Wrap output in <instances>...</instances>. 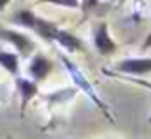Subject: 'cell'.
Instances as JSON below:
<instances>
[{"label":"cell","mask_w":151,"mask_h":139,"mask_svg":"<svg viewBox=\"0 0 151 139\" xmlns=\"http://www.w3.org/2000/svg\"><path fill=\"white\" fill-rule=\"evenodd\" d=\"M59 57H61L63 67H65V71L69 73L71 80H73V86L78 90V92H82V93H84L86 97H88L90 101H92L94 105H96L98 109H100L101 113L105 114V118H107V120H109V122H113L115 118H113V114H111V110H109V107H107V103L103 101L100 95H98L96 88H94V86H92V82H90L88 78L84 76V73H82V71L78 69V65H77V63H73L69 57H67V55H63V53L59 55Z\"/></svg>","instance_id":"obj_1"},{"label":"cell","mask_w":151,"mask_h":139,"mask_svg":"<svg viewBox=\"0 0 151 139\" xmlns=\"http://www.w3.org/2000/svg\"><path fill=\"white\" fill-rule=\"evenodd\" d=\"M111 73V71H109ZM115 73L130 74V76H142V74L151 73V57H132L122 59L115 65Z\"/></svg>","instance_id":"obj_2"},{"label":"cell","mask_w":151,"mask_h":139,"mask_svg":"<svg viewBox=\"0 0 151 139\" xmlns=\"http://www.w3.org/2000/svg\"><path fill=\"white\" fill-rule=\"evenodd\" d=\"M15 88H17L19 99H21V105H19V114L25 116V109L31 101L35 99V95H38V82L31 80V78H21L15 76Z\"/></svg>","instance_id":"obj_3"},{"label":"cell","mask_w":151,"mask_h":139,"mask_svg":"<svg viewBox=\"0 0 151 139\" xmlns=\"http://www.w3.org/2000/svg\"><path fill=\"white\" fill-rule=\"evenodd\" d=\"M0 36L6 38L10 44H14V46H15V50H17L21 55H29L31 51L35 50L33 40H31L27 34H23V33H17V31H10V29H2V31H0Z\"/></svg>","instance_id":"obj_4"},{"label":"cell","mask_w":151,"mask_h":139,"mask_svg":"<svg viewBox=\"0 0 151 139\" xmlns=\"http://www.w3.org/2000/svg\"><path fill=\"white\" fill-rule=\"evenodd\" d=\"M29 76L31 80L35 82H42L48 78V74L52 73V61L48 57H44V55H35L33 59H31L29 63Z\"/></svg>","instance_id":"obj_5"},{"label":"cell","mask_w":151,"mask_h":139,"mask_svg":"<svg viewBox=\"0 0 151 139\" xmlns=\"http://www.w3.org/2000/svg\"><path fill=\"white\" fill-rule=\"evenodd\" d=\"M94 46H96V50L100 51L101 55H111L117 50V44H115V40L109 36V31H107L105 23L98 25L96 33H94Z\"/></svg>","instance_id":"obj_6"},{"label":"cell","mask_w":151,"mask_h":139,"mask_svg":"<svg viewBox=\"0 0 151 139\" xmlns=\"http://www.w3.org/2000/svg\"><path fill=\"white\" fill-rule=\"evenodd\" d=\"M52 42H58L61 48H65L67 51H81L82 50V42L78 40L75 34H71V33H67V31H61V29H58L55 27V31L52 33V38H50Z\"/></svg>","instance_id":"obj_7"},{"label":"cell","mask_w":151,"mask_h":139,"mask_svg":"<svg viewBox=\"0 0 151 139\" xmlns=\"http://www.w3.org/2000/svg\"><path fill=\"white\" fill-rule=\"evenodd\" d=\"M78 90L75 88H61V90H55V92H50V93H42L40 97L48 103L50 107H55V105H61V103H69L75 99Z\"/></svg>","instance_id":"obj_8"},{"label":"cell","mask_w":151,"mask_h":139,"mask_svg":"<svg viewBox=\"0 0 151 139\" xmlns=\"http://www.w3.org/2000/svg\"><path fill=\"white\" fill-rule=\"evenodd\" d=\"M0 67L4 71H8L12 76H17L19 74V55L14 53V51L0 50Z\"/></svg>","instance_id":"obj_9"},{"label":"cell","mask_w":151,"mask_h":139,"mask_svg":"<svg viewBox=\"0 0 151 139\" xmlns=\"http://www.w3.org/2000/svg\"><path fill=\"white\" fill-rule=\"evenodd\" d=\"M15 21H17L19 25L27 27V29H33L35 21H37V15H35L31 10H21L17 15H15Z\"/></svg>","instance_id":"obj_10"},{"label":"cell","mask_w":151,"mask_h":139,"mask_svg":"<svg viewBox=\"0 0 151 139\" xmlns=\"http://www.w3.org/2000/svg\"><path fill=\"white\" fill-rule=\"evenodd\" d=\"M50 4H58V6H65V8H78L81 0H46Z\"/></svg>","instance_id":"obj_11"},{"label":"cell","mask_w":151,"mask_h":139,"mask_svg":"<svg viewBox=\"0 0 151 139\" xmlns=\"http://www.w3.org/2000/svg\"><path fill=\"white\" fill-rule=\"evenodd\" d=\"M81 4H82V10H84V11H88V10H92V8L98 4V0H82Z\"/></svg>","instance_id":"obj_12"},{"label":"cell","mask_w":151,"mask_h":139,"mask_svg":"<svg viewBox=\"0 0 151 139\" xmlns=\"http://www.w3.org/2000/svg\"><path fill=\"white\" fill-rule=\"evenodd\" d=\"M10 2H12V0H0V11H2L4 8H6L8 4H10Z\"/></svg>","instance_id":"obj_13"},{"label":"cell","mask_w":151,"mask_h":139,"mask_svg":"<svg viewBox=\"0 0 151 139\" xmlns=\"http://www.w3.org/2000/svg\"><path fill=\"white\" fill-rule=\"evenodd\" d=\"M4 90H6V88H4V86H0V92H4Z\"/></svg>","instance_id":"obj_14"},{"label":"cell","mask_w":151,"mask_h":139,"mask_svg":"<svg viewBox=\"0 0 151 139\" xmlns=\"http://www.w3.org/2000/svg\"><path fill=\"white\" fill-rule=\"evenodd\" d=\"M147 122H149V124H151V116H149V118H147Z\"/></svg>","instance_id":"obj_15"},{"label":"cell","mask_w":151,"mask_h":139,"mask_svg":"<svg viewBox=\"0 0 151 139\" xmlns=\"http://www.w3.org/2000/svg\"><path fill=\"white\" fill-rule=\"evenodd\" d=\"M109 139H115V137H109Z\"/></svg>","instance_id":"obj_16"},{"label":"cell","mask_w":151,"mask_h":139,"mask_svg":"<svg viewBox=\"0 0 151 139\" xmlns=\"http://www.w3.org/2000/svg\"><path fill=\"white\" fill-rule=\"evenodd\" d=\"M8 139H12V137H8Z\"/></svg>","instance_id":"obj_17"}]
</instances>
